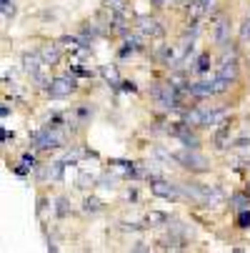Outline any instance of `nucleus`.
Wrapping results in <instances>:
<instances>
[{"instance_id":"2eb2a0df","label":"nucleus","mask_w":250,"mask_h":253,"mask_svg":"<svg viewBox=\"0 0 250 253\" xmlns=\"http://www.w3.org/2000/svg\"><path fill=\"white\" fill-rule=\"evenodd\" d=\"M20 163H23L28 170H35V168H38V158H35V153H23V156H20Z\"/></svg>"},{"instance_id":"f257e3e1","label":"nucleus","mask_w":250,"mask_h":253,"mask_svg":"<svg viewBox=\"0 0 250 253\" xmlns=\"http://www.w3.org/2000/svg\"><path fill=\"white\" fill-rule=\"evenodd\" d=\"M65 143V135L60 128L55 126H48V128H40V130H33L30 133V148L33 151H55Z\"/></svg>"},{"instance_id":"7c9ffc66","label":"nucleus","mask_w":250,"mask_h":253,"mask_svg":"<svg viewBox=\"0 0 250 253\" xmlns=\"http://www.w3.org/2000/svg\"><path fill=\"white\" fill-rule=\"evenodd\" d=\"M245 191H248V193H250V183H248V188H245Z\"/></svg>"},{"instance_id":"bb28decb","label":"nucleus","mask_w":250,"mask_h":253,"mask_svg":"<svg viewBox=\"0 0 250 253\" xmlns=\"http://www.w3.org/2000/svg\"><path fill=\"white\" fill-rule=\"evenodd\" d=\"M128 198H130V201H138V191L130 188V191H128Z\"/></svg>"},{"instance_id":"0eeeda50","label":"nucleus","mask_w":250,"mask_h":253,"mask_svg":"<svg viewBox=\"0 0 250 253\" xmlns=\"http://www.w3.org/2000/svg\"><path fill=\"white\" fill-rule=\"evenodd\" d=\"M230 18H220L218 23H215V33H213V41H215V45H228L230 43Z\"/></svg>"},{"instance_id":"a211bd4d","label":"nucleus","mask_w":250,"mask_h":253,"mask_svg":"<svg viewBox=\"0 0 250 253\" xmlns=\"http://www.w3.org/2000/svg\"><path fill=\"white\" fill-rule=\"evenodd\" d=\"M138 48H140V45H135V43H130V41H128V43H123V48L118 50V58H128V55H133Z\"/></svg>"},{"instance_id":"412c9836","label":"nucleus","mask_w":250,"mask_h":253,"mask_svg":"<svg viewBox=\"0 0 250 253\" xmlns=\"http://www.w3.org/2000/svg\"><path fill=\"white\" fill-rule=\"evenodd\" d=\"M198 5H200V10H203V13H210V10H215L218 0H198Z\"/></svg>"},{"instance_id":"9b49d317","label":"nucleus","mask_w":250,"mask_h":253,"mask_svg":"<svg viewBox=\"0 0 250 253\" xmlns=\"http://www.w3.org/2000/svg\"><path fill=\"white\" fill-rule=\"evenodd\" d=\"M208 70H210V53L203 50V53L198 55V60H195V73H198V76H208Z\"/></svg>"},{"instance_id":"aec40b11","label":"nucleus","mask_w":250,"mask_h":253,"mask_svg":"<svg viewBox=\"0 0 250 253\" xmlns=\"http://www.w3.org/2000/svg\"><path fill=\"white\" fill-rule=\"evenodd\" d=\"M148 221H150V223H168V215L160 213V211H153V213L148 215Z\"/></svg>"},{"instance_id":"6ab92c4d","label":"nucleus","mask_w":250,"mask_h":253,"mask_svg":"<svg viewBox=\"0 0 250 253\" xmlns=\"http://www.w3.org/2000/svg\"><path fill=\"white\" fill-rule=\"evenodd\" d=\"M75 116L80 118V123H85L88 118H93V111H90V108H88V105H80V108H78V111H75Z\"/></svg>"},{"instance_id":"9d476101","label":"nucleus","mask_w":250,"mask_h":253,"mask_svg":"<svg viewBox=\"0 0 250 253\" xmlns=\"http://www.w3.org/2000/svg\"><path fill=\"white\" fill-rule=\"evenodd\" d=\"M138 23H140V30L143 33H148V35H163V28H158L160 23L153 20V18H140Z\"/></svg>"},{"instance_id":"6e6552de","label":"nucleus","mask_w":250,"mask_h":253,"mask_svg":"<svg viewBox=\"0 0 250 253\" xmlns=\"http://www.w3.org/2000/svg\"><path fill=\"white\" fill-rule=\"evenodd\" d=\"M230 206L235 208V213L250 208V193H248V191H235V193H230Z\"/></svg>"},{"instance_id":"ddd939ff","label":"nucleus","mask_w":250,"mask_h":253,"mask_svg":"<svg viewBox=\"0 0 250 253\" xmlns=\"http://www.w3.org/2000/svg\"><path fill=\"white\" fill-rule=\"evenodd\" d=\"M235 226H238L240 231H248V228H250V208L235 213Z\"/></svg>"},{"instance_id":"5701e85b","label":"nucleus","mask_w":250,"mask_h":253,"mask_svg":"<svg viewBox=\"0 0 250 253\" xmlns=\"http://www.w3.org/2000/svg\"><path fill=\"white\" fill-rule=\"evenodd\" d=\"M120 90H125V93H138V85H135L133 81H120Z\"/></svg>"},{"instance_id":"c85d7f7f","label":"nucleus","mask_w":250,"mask_h":253,"mask_svg":"<svg viewBox=\"0 0 250 253\" xmlns=\"http://www.w3.org/2000/svg\"><path fill=\"white\" fill-rule=\"evenodd\" d=\"M3 140L8 143V140H13V133H8V130H3Z\"/></svg>"},{"instance_id":"f3484780","label":"nucleus","mask_w":250,"mask_h":253,"mask_svg":"<svg viewBox=\"0 0 250 253\" xmlns=\"http://www.w3.org/2000/svg\"><path fill=\"white\" fill-rule=\"evenodd\" d=\"M0 3H3V18L5 20L15 15V0H0Z\"/></svg>"},{"instance_id":"39448f33","label":"nucleus","mask_w":250,"mask_h":253,"mask_svg":"<svg viewBox=\"0 0 250 253\" xmlns=\"http://www.w3.org/2000/svg\"><path fill=\"white\" fill-rule=\"evenodd\" d=\"M150 191H153V196H160V198H168V201H178L183 196V188L180 186H173V183H165V180H160V178H150Z\"/></svg>"},{"instance_id":"7ed1b4c3","label":"nucleus","mask_w":250,"mask_h":253,"mask_svg":"<svg viewBox=\"0 0 250 253\" xmlns=\"http://www.w3.org/2000/svg\"><path fill=\"white\" fill-rule=\"evenodd\" d=\"M173 161H178V163H180L185 170H190V173H205V170L210 168V161H208L198 148H185V151H180V153H175Z\"/></svg>"},{"instance_id":"20e7f679","label":"nucleus","mask_w":250,"mask_h":253,"mask_svg":"<svg viewBox=\"0 0 250 253\" xmlns=\"http://www.w3.org/2000/svg\"><path fill=\"white\" fill-rule=\"evenodd\" d=\"M168 133H170L173 138H178V140H180V143H183L185 148H200V138H198L195 128H193L190 123H185V121H178V123H170Z\"/></svg>"},{"instance_id":"a878e982","label":"nucleus","mask_w":250,"mask_h":253,"mask_svg":"<svg viewBox=\"0 0 250 253\" xmlns=\"http://www.w3.org/2000/svg\"><path fill=\"white\" fill-rule=\"evenodd\" d=\"M168 3H170V0H153L155 8H163V5H168Z\"/></svg>"},{"instance_id":"423d86ee","label":"nucleus","mask_w":250,"mask_h":253,"mask_svg":"<svg viewBox=\"0 0 250 253\" xmlns=\"http://www.w3.org/2000/svg\"><path fill=\"white\" fill-rule=\"evenodd\" d=\"M213 146H215L218 151H225L230 146V118H223L215 128V133H213Z\"/></svg>"},{"instance_id":"1a4fd4ad","label":"nucleus","mask_w":250,"mask_h":253,"mask_svg":"<svg viewBox=\"0 0 250 253\" xmlns=\"http://www.w3.org/2000/svg\"><path fill=\"white\" fill-rule=\"evenodd\" d=\"M40 55H43V63H45V65H58V60H60V48H58V45H45V48H40Z\"/></svg>"},{"instance_id":"4468645a","label":"nucleus","mask_w":250,"mask_h":253,"mask_svg":"<svg viewBox=\"0 0 250 253\" xmlns=\"http://www.w3.org/2000/svg\"><path fill=\"white\" fill-rule=\"evenodd\" d=\"M68 213H70L68 198H58V201H55V215H58V218H65Z\"/></svg>"},{"instance_id":"cd10ccee","label":"nucleus","mask_w":250,"mask_h":253,"mask_svg":"<svg viewBox=\"0 0 250 253\" xmlns=\"http://www.w3.org/2000/svg\"><path fill=\"white\" fill-rule=\"evenodd\" d=\"M133 251H148V246H145V243H135Z\"/></svg>"},{"instance_id":"f8f14e48","label":"nucleus","mask_w":250,"mask_h":253,"mask_svg":"<svg viewBox=\"0 0 250 253\" xmlns=\"http://www.w3.org/2000/svg\"><path fill=\"white\" fill-rule=\"evenodd\" d=\"M238 41L243 45H250V18H245L240 25H238Z\"/></svg>"},{"instance_id":"393cba45","label":"nucleus","mask_w":250,"mask_h":253,"mask_svg":"<svg viewBox=\"0 0 250 253\" xmlns=\"http://www.w3.org/2000/svg\"><path fill=\"white\" fill-rule=\"evenodd\" d=\"M0 116L8 118V116H10V108H8V105H3V108H0Z\"/></svg>"},{"instance_id":"b1692460","label":"nucleus","mask_w":250,"mask_h":253,"mask_svg":"<svg viewBox=\"0 0 250 253\" xmlns=\"http://www.w3.org/2000/svg\"><path fill=\"white\" fill-rule=\"evenodd\" d=\"M235 148H250V140L248 138H238L235 140Z\"/></svg>"},{"instance_id":"f03ea898","label":"nucleus","mask_w":250,"mask_h":253,"mask_svg":"<svg viewBox=\"0 0 250 253\" xmlns=\"http://www.w3.org/2000/svg\"><path fill=\"white\" fill-rule=\"evenodd\" d=\"M78 90V81L73 78V76H55L53 81H48V85H45V95L50 98V100H60V98H70Z\"/></svg>"},{"instance_id":"4be33fe9","label":"nucleus","mask_w":250,"mask_h":253,"mask_svg":"<svg viewBox=\"0 0 250 253\" xmlns=\"http://www.w3.org/2000/svg\"><path fill=\"white\" fill-rule=\"evenodd\" d=\"M100 211V203L95 198H85V213H98Z\"/></svg>"},{"instance_id":"c756f323","label":"nucleus","mask_w":250,"mask_h":253,"mask_svg":"<svg viewBox=\"0 0 250 253\" xmlns=\"http://www.w3.org/2000/svg\"><path fill=\"white\" fill-rule=\"evenodd\" d=\"M170 3H180V0H170Z\"/></svg>"},{"instance_id":"dca6fc26","label":"nucleus","mask_w":250,"mask_h":253,"mask_svg":"<svg viewBox=\"0 0 250 253\" xmlns=\"http://www.w3.org/2000/svg\"><path fill=\"white\" fill-rule=\"evenodd\" d=\"M68 73H73L75 78H93V70H85V68H80V65H70Z\"/></svg>"}]
</instances>
